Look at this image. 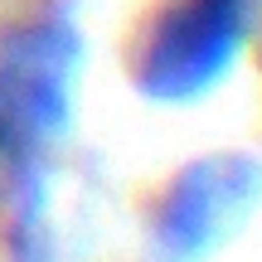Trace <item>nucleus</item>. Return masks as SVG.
<instances>
[{"mask_svg": "<svg viewBox=\"0 0 262 262\" xmlns=\"http://www.w3.org/2000/svg\"><path fill=\"white\" fill-rule=\"evenodd\" d=\"M83 34L63 5L0 25V238L10 262H54L49 156L73 126Z\"/></svg>", "mask_w": 262, "mask_h": 262, "instance_id": "f257e3e1", "label": "nucleus"}, {"mask_svg": "<svg viewBox=\"0 0 262 262\" xmlns=\"http://www.w3.org/2000/svg\"><path fill=\"white\" fill-rule=\"evenodd\" d=\"M262 209V156L214 150L165 180L150 204V253L160 262H204L224 253Z\"/></svg>", "mask_w": 262, "mask_h": 262, "instance_id": "7ed1b4c3", "label": "nucleus"}, {"mask_svg": "<svg viewBox=\"0 0 262 262\" xmlns=\"http://www.w3.org/2000/svg\"><path fill=\"white\" fill-rule=\"evenodd\" d=\"M257 25L262 0H160L131 39V88L150 102H199L243 58Z\"/></svg>", "mask_w": 262, "mask_h": 262, "instance_id": "f03ea898", "label": "nucleus"}]
</instances>
